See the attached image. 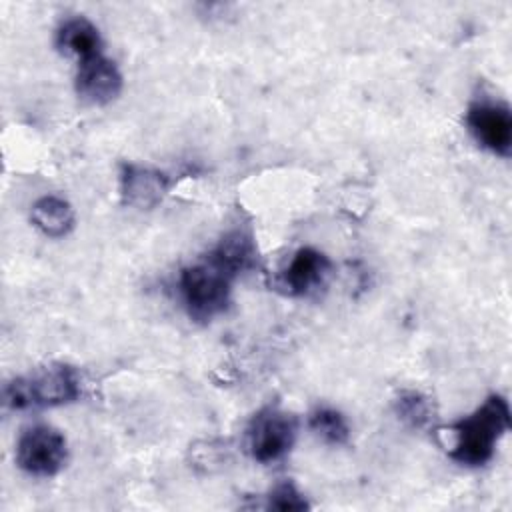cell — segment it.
I'll list each match as a JSON object with an SVG mask.
<instances>
[{"label": "cell", "instance_id": "1", "mask_svg": "<svg viewBox=\"0 0 512 512\" xmlns=\"http://www.w3.org/2000/svg\"><path fill=\"white\" fill-rule=\"evenodd\" d=\"M510 428V406L504 396L490 394L472 414L450 426L454 446L450 458L462 466H484Z\"/></svg>", "mask_w": 512, "mask_h": 512}, {"label": "cell", "instance_id": "2", "mask_svg": "<svg viewBox=\"0 0 512 512\" xmlns=\"http://www.w3.org/2000/svg\"><path fill=\"white\" fill-rule=\"evenodd\" d=\"M82 380L68 364H52L28 376L10 380L4 388V404L10 410L52 408L78 400Z\"/></svg>", "mask_w": 512, "mask_h": 512}, {"label": "cell", "instance_id": "3", "mask_svg": "<svg viewBox=\"0 0 512 512\" xmlns=\"http://www.w3.org/2000/svg\"><path fill=\"white\" fill-rule=\"evenodd\" d=\"M234 274L220 266L212 256H204L196 264L182 268L178 276V292L188 316L196 322H210L230 304Z\"/></svg>", "mask_w": 512, "mask_h": 512}, {"label": "cell", "instance_id": "4", "mask_svg": "<svg viewBox=\"0 0 512 512\" xmlns=\"http://www.w3.org/2000/svg\"><path fill=\"white\" fill-rule=\"evenodd\" d=\"M298 422L290 412L278 406L258 410L246 428V448L260 464H270L284 458L296 440Z\"/></svg>", "mask_w": 512, "mask_h": 512}, {"label": "cell", "instance_id": "5", "mask_svg": "<svg viewBox=\"0 0 512 512\" xmlns=\"http://www.w3.org/2000/svg\"><path fill=\"white\" fill-rule=\"evenodd\" d=\"M68 458V444L60 430L34 424L20 432L16 442V464L30 476L50 478L58 474Z\"/></svg>", "mask_w": 512, "mask_h": 512}, {"label": "cell", "instance_id": "6", "mask_svg": "<svg viewBox=\"0 0 512 512\" xmlns=\"http://www.w3.org/2000/svg\"><path fill=\"white\" fill-rule=\"evenodd\" d=\"M466 126L474 140L496 156L508 158L512 150V114L508 104L476 100L466 110Z\"/></svg>", "mask_w": 512, "mask_h": 512}, {"label": "cell", "instance_id": "7", "mask_svg": "<svg viewBox=\"0 0 512 512\" xmlns=\"http://www.w3.org/2000/svg\"><path fill=\"white\" fill-rule=\"evenodd\" d=\"M330 268L332 264L324 252L312 246H304L298 248L288 260V264L276 274L274 286L276 290L292 298L306 296L324 284L326 276L330 274Z\"/></svg>", "mask_w": 512, "mask_h": 512}, {"label": "cell", "instance_id": "8", "mask_svg": "<svg viewBox=\"0 0 512 512\" xmlns=\"http://www.w3.org/2000/svg\"><path fill=\"white\" fill-rule=\"evenodd\" d=\"M74 88L80 100L94 106H104L120 94L122 74L118 66L100 52L78 62Z\"/></svg>", "mask_w": 512, "mask_h": 512}, {"label": "cell", "instance_id": "9", "mask_svg": "<svg viewBox=\"0 0 512 512\" xmlns=\"http://www.w3.org/2000/svg\"><path fill=\"white\" fill-rule=\"evenodd\" d=\"M170 178L162 170L122 164L120 168V196L122 202L136 210H150L158 206L168 194Z\"/></svg>", "mask_w": 512, "mask_h": 512}, {"label": "cell", "instance_id": "10", "mask_svg": "<svg viewBox=\"0 0 512 512\" xmlns=\"http://www.w3.org/2000/svg\"><path fill=\"white\" fill-rule=\"evenodd\" d=\"M56 48L66 56H76L80 62L102 52V38L88 18L74 16L58 26Z\"/></svg>", "mask_w": 512, "mask_h": 512}, {"label": "cell", "instance_id": "11", "mask_svg": "<svg viewBox=\"0 0 512 512\" xmlns=\"http://www.w3.org/2000/svg\"><path fill=\"white\" fill-rule=\"evenodd\" d=\"M220 266H224L234 276L256 266V244L252 234L244 230H230L226 232L218 244L208 252Z\"/></svg>", "mask_w": 512, "mask_h": 512}, {"label": "cell", "instance_id": "12", "mask_svg": "<svg viewBox=\"0 0 512 512\" xmlns=\"http://www.w3.org/2000/svg\"><path fill=\"white\" fill-rule=\"evenodd\" d=\"M32 224L48 238H64L74 228V210L60 196H42L32 204Z\"/></svg>", "mask_w": 512, "mask_h": 512}, {"label": "cell", "instance_id": "13", "mask_svg": "<svg viewBox=\"0 0 512 512\" xmlns=\"http://www.w3.org/2000/svg\"><path fill=\"white\" fill-rule=\"evenodd\" d=\"M308 426L316 436H320L326 444H332V446H342L350 438V428L346 418L338 410L328 406H320L312 410L308 416Z\"/></svg>", "mask_w": 512, "mask_h": 512}, {"label": "cell", "instance_id": "14", "mask_svg": "<svg viewBox=\"0 0 512 512\" xmlns=\"http://www.w3.org/2000/svg\"><path fill=\"white\" fill-rule=\"evenodd\" d=\"M394 410L400 420L410 424L412 428H422L432 420V404L430 400L416 392V390H406L394 400Z\"/></svg>", "mask_w": 512, "mask_h": 512}, {"label": "cell", "instance_id": "15", "mask_svg": "<svg viewBox=\"0 0 512 512\" xmlns=\"http://www.w3.org/2000/svg\"><path fill=\"white\" fill-rule=\"evenodd\" d=\"M266 508L280 510V512H302L308 510L310 504L304 498V494L296 488L294 482L284 480L278 482L270 492H268V502Z\"/></svg>", "mask_w": 512, "mask_h": 512}]
</instances>
